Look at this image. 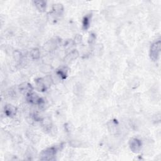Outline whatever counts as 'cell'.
I'll use <instances>...</instances> for the list:
<instances>
[{
    "label": "cell",
    "instance_id": "13",
    "mask_svg": "<svg viewBox=\"0 0 161 161\" xmlns=\"http://www.w3.org/2000/svg\"><path fill=\"white\" fill-rule=\"evenodd\" d=\"M58 75L62 78V79H65L67 77V72H66L64 69H60L57 72Z\"/></svg>",
    "mask_w": 161,
    "mask_h": 161
},
{
    "label": "cell",
    "instance_id": "8",
    "mask_svg": "<svg viewBox=\"0 0 161 161\" xmlns=\"http://www.w3.org/2000/svg\"><path fill=\"white\" fill-rule=\"evenodd\" d=\"M91 19V15L89 14L86 15L82 20V28H83L84 30H86L89 28L90 26Z\"/></svg>",
    "mask_w": 161,
    "mask_h": 161
},
{
    "label": "cell",
    "instance_id": "2",
    "mask_svg": "<svg viewBox=\"0 0 161 161\" xmlns=\"http://www.w3.org/2000/svg\"><path fill=\"white\" fill-rule=\"evenodd\" d=\"M57 148L56 147H49L44 150L40 154V159L42 160H53L56 155Z\"/></svg>",
    "mask_w": 161,
    "mask_h": 161
},
{
    "label": "cell",
    "instance_id": "7",
    "mask_svg": "<svg viewBox=\"0 0 161 161\" xmlns=\"http://www.w3.org/2000/svg\"><path fill=\"white\" fill-rule=\"evenodd\" d=\"M19 89L20 90V91L22 93H25L26 94H27L28 93L32 92L33 88L31 84L26 82V83H23L21 85H20Z\"/></svg>",
    "mask_w": 161,
    "mask_h": 161
},
{
    "label": "cell",
    "instance_id": "12",
    "mask_svg": "<svg viewBox=\"0 0 161 161\" xmlns=\"http://www.w3.org/2000/svg\"><path fill=\"white\" fill-rule=\"evenodd\" d=\"M30 56L33 59H38L40 57V51L37 48L32 49L30 52Z\"/></svg>",
    "mask_w": 161,
    "mask_h": 161
},
{
    "label": "cell",
    "instance_id": "9",
    "mask_svg": "<svg viewBox=\"0 0 161 161\" xmlns=\"http://www.w3.org/2000/svg\"><path fill=\"white\" fill-rule=\"evenodd\" d=\"M34 4L37 9L40 11H44L46 9L47 3L44 1H34Z\"/></svg>",
    "mask_w": 161,
    "mask_h": 161
},
{
    "label": "cell",
    "instance_id": "1",
    "mask_svg": "<svg viewBox=\"0 0 161 161\" xmlns=\"http://www.w3.org/2000/svg\"><path fill=\"white\" fill-rule=\"evenodd\" d=\"M161 50L160 40H158L152 44L150 49V57L153 61H157L160 57Z\"/></svg>",
    "mask_w": 161,
    "mask_h": 161
},
{
    "label": "cell",
    "instance_id": "6",
    "mask_svg": "<svg viewBox=\"0 0 161 161\" xmlns=\"http://www.w3.org/2000/svg\"><path fill=\"white\" fill-rule=\"evenodd\" d=\"M16 109L11 105H6L5 106V113L9 117H13L16 115Z\"/></svg>",
    "mask_w": 161,
    "mask_h": 161
},
{
    "label": "cell",
    "instance_id": "3",
    "mask_svg": "<svg viewBox=\"0 0 161 161\" xmlns=\"http://www.w3.org/2000/svg\"><path fill=\"white\" fill-rule=\"evenodd\" d=\"M51 79L49 77H46L44 78H40L36 81L37 88L39 91H45L49 86H51Z\"/></svg>",
    "mask_w": 161,
    "mask_h": 161
},
{
    "label": "cell",
    "instance_id": "10",
    "mask_svg": "<svg viewBox=\"0 0 161 161\" xmlns=\"http://www.w3.org/2000/svg\"><path fill=\"white\" fill-rule=\"evenodd\" d=\"M78 56H79V53L76 51V50H74L71 52H70L67 56L65 57V59L67 60V61H71L74 59H76L77 58Z\"/></svg>",
    "mask_w": 161,
    "mask_h": 161
},
{
    "label": "cell",
    "instance_id": "5",
    "mask_svg": "<svg viewBox=\"0 0 161 161\" xmlns=\"http://www.w3.org/2000/svg\"><path fill=\"white\" fill-rule=\"evenodd\" d=\"M27 100L28 102L32 103V104L42 105L44 103V101L42 100V98L39 97L37 94L32 92L27 94Z\"/></svg>",
    "mask_w": 161,
    "mask_h": 161
},
{
    "label": "cell",
    "instance_id": "11",
    "mask_svg": "<svg viewBox=\"0 0 161 161\" xmlns=\"http://www.w3.org/2000/svg\"><path fill=\"white\" fill-rule=\"evenodd\" d=\"M53 12L54 13L55 15H60L63 11V6L60 4H57V5H54L52 8Z\"/></svg>",
    "mask_w": 161,
    "mask_h": 161
},
{
    "label": "cell",
    "instance_id": "14",
    "mask_svg": "<svg viewBox=\"0 0 161 161\" xmlns=\"http://www.w3.org/2000/svg\"><path fill=\"white\" fill-rule=\"evenodd\" d=\"M96 40V35L94 34H90V36L89 37V44H93L94 42V40Z\"/></svg>",
    "mask_w": 161,
    "mask_h": 161
},
{
    "label": "cell",
    "instance_id": "4",
    "mask_svg": "<svg viewBox=\"0 0 161 161\" xmlns=\"http://www.w3.org/2000/svg\"><path fill=\"white\" fill-rule=\"evenodd\" d=\"M129 146L131 150L134 153H137L140 152L142 148V142L137 138H133L130 139L129 142Z\"/></svg>",
    "mask_w": 161,
    "mask_h": 161
},
{
    "label": "cell",
    "instance_id": "15",
    "mask_svg": "<svg viewBox=\"0 0 161 161\" xmlns=\"http://www.w3.org/2000/svg\"><path fill=\"white\" fill-rule=\"evenodd\" d=\"M81 39H82V37L81 36H80L79 35H77L76 37H75V42L76 44H78V43H79L81 42Z\"/></svg>",
    "mask_w": 161,
    "mask_h": 161
}]
</instances>
